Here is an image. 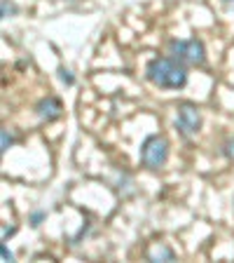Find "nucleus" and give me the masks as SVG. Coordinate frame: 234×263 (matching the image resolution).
I'll return each mask as SVG.
<instances>
[{
	"mask_svg": "<svg viewBox=\"0 0 234 263\" xmlns=\"http://www.w3.org/2000/svg\"><path fill=\"white\" fill-rule=\"evenodd\" d=\"M59 78H61V82H63L66 87H73V85H75V76H73V71L71 68H66V66L59 68Z\"/></svg>",
	"mask_w": 234,
	"mask_h": 263,
	"instance_id": "obj_9",
	"label": "nucleus"
},
{
	"mask_svg": "<svg viewBox=\"0 0 234 263\" xmlns=\"http://www.w3.org/2000/svg\"><path fill=\"white\" fill-rule=\"evenodd\" d=\"M12 143H14V134H12L10 129L0 132V153H7V151L12 148Z\"/></svg>",
	"mask_w": 234,
	"mask_h": 263,
	"instance_id": "obj_7",
	"label": "nucleus"
},
{
	"mask_svg": "<svg viewBox=\"0 0 234 263\" xmlns=\"http://www.w3.org/2000/svg\"><path fill=\"white\" fill-rule=\"evenodd\" d=\"M220 151H223V155L229 160V162H234V134L225 139L223 146H220Z\"/></svg>",
	"mask_w": 234,
	"mask_h": 263,
	"instance_id": "obj_8",
	"label": "nucleus"
},
{
	"mask_svg": "<svg viewBox=\"0 0 234 263\" xmlns=\"http://www.w3.org/2000/svg\"><path fill=\"white\" fill-rule=\"evenodd\" d=\"M35 115L45 122H54L63 115V106H61V101L56 97H45L35 104Z\"/></svg>",
	"mask_w": 234,
	"mask_h": 263,
	"instance_id": "obj_5",
	"label": "nucleus"
},
{
	"mask_svg": "<svg viewBox=\"0 0 234 263\" xmlns=\"http://www.w3.org/2000/svg\"><path fill=\"white\" fill-rule=\"evenodd\" d=\"M16 228L12 226V228H7V226H3V240H7V235H14Z\"/></svg>",
	"mask_w": 234,
	"mask_h": 263,
	"instance_id": "obj_13",
	"label": "nucleus"
},
{
	"mask_svg": "<svg viewBox=\"0 0 234 263\" xmlns=\"http://www.w3.org/2000/svg\"><path fill=\"white\" fill-rule=\"evenodd\" d=\"M147 261H176V254L166 245H159L157 249H153V252L147 254Z\"/></svg>",
	"mask_w": 234,
	"mask_h": 263,
	"instance_id": "obj_6",
	"label": "nucleus"
},
{
	"mask_svg": "<svg viewBox=\"0 0 234 263\" xmlns=\"http://www.w3.org/2000/svg\"><path fill=\"white\" fill-rule=\"evenodd\" d=\"M0 254H3V261L5 263H10V261H14V254L7 249V245H5V240L0 242Z\"/></svg>",
	"mask_w": 234,
	"mask_h": 263,
	"instance_id": "obj_11",
	"label": "nucleus"
},
{
	"mask_svg": "<svg viewBox=\"0 0 234 263\" xmlns=\"http://www.w3.org/2000/svg\"><path fill=\"white\" fill-rule=\"evenodd\" d=\"M223 5L225 7H234V0H223Z\"/></svg>",
	"mask_w": 234,
	"mask_h": 263,
	"instance_id": "obj_14",
	"label": "nucleus"
},
{
	"mask_svg": "<svg viewBox=\"0 0 234 263\" xmlns=\"http://www.w3.org/2000/svg\"><path fill=\"white\" fill-rule=\"evenodd\" d=\"M14 12H16V7L12 5V3H7V0H3V16H5V19H7V16H10V14H14Z\"/></svg>",
	"mask_w": 234,
	"mask_h": 263,
	"instance_id": "obj_12",
	"label": "nucleus"
},
{
	"mask_svg": "<svg viewBox=\"0 0 234 263\" xmlns=\"http://www.w3.org/2000/svg\"><path fill=\"white\" fill-rule=\"evenodd\" d=\"M45 219H47V212H45V209H35V212L28 216V223H31L33 228H38V226L42 223Z\"/></svg>",
	"mask_w": 234,
	"mask_h": 263,
	"instance_id": "obj_10",
	"label": "nucleus"
},
{
	"mask_svg": "<svg viewBox=\"0 0 234 263\" xmlns=\"http://www.w3.org/2000/svg\"><path fill=\"white\" fill-rule=\"evenodd\" d=\"M176 129H178L180 137L185 139H192L199 134V129H202V110L197 108L195 104H190V101H185V104H180L178 108H176Z\"/></svg>",
	"mask_w": 234,
	"mask_h": 263,
	"instance_id": "obj_4",
	"label": "nucleus"
},
{
	"mask_svg": "<svg viewBox=\"0 0 234 263\" xmlns=\"http://www.w3.org/2000/svg\"><path fill=\"white\" fill-rule=\"evenodd\" d=\"M166 49L174 59H178L180 64L185 66H204L206 64V47L199 38H187V40H178L171 38L166 43Z\"/></svg>",
	"mask_w": 234,
	"mask_h": 263,
	"instance_id": "obj_2",
	"label": "nucleus"
},
{
	"mask_svg": "<svg viewBox=\"0 0 234 263\" xmlns=\"http://www.w3.org/2000/svg\"><path fill=\"white\" fill-rule=\"evenodd\" d=\"M145 80L159 89H183L187 85L185 64L174 57H155L145 64Z\"/></svg>",
	"mask_w": 234,
	"mask_h": 263,
	"instance_id": "obj_1",
	"label": "nucleus"
},
{
	"mask_svg": "<svg viewBox=\"0 0 234 263\" xmlns=\"http://www.w3.org/2000/svg\"><path fill=\"white\" fill-rule=\"evenodd\" d=\"M169 160V141L162 134H150L145 141L141 143V164L147 170H162Z\"/></svg>",
	"mask_w": 234,
	"mask_h": 263,
	"instance_id": "obj_3",
	"label": "nucleus"
}]
</instances>
